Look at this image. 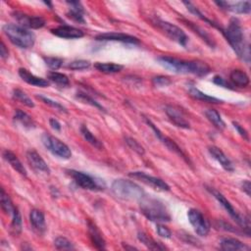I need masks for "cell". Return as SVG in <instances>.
<instances>
[{
    "label": "cell",
    "mask_w": 251,
    "mask_h": 251,
    "mask_svg": "<svg viewBox=\"0 0 251 251\" xmlns=\"http://www.w3.org/2000/svg\"><path fill=\"white\" fill-rule=\"evenodd\" d=\"M54 246L59 250H73L75 249L74 244L64 236H58L54 240Z\"/></svg>",
    "instance_id": "cell-40"
},
{
    "label": "cell",
    "mask_w": 251,
    "mask_h": 251,
    "mask_svg": "<svg viewBox=\"0 0 251 251\" xmlns=\"http://www.w3.org/2000/svg\"><path fill=\"white\" fill-rule=\"evenodd\" d=\"M138 203H139V208L141 213L148 220L152 222H157V223L171 221V215L167 207L161 200L145 194L138 201Z\"/></svg>",
    "instance_id": "cell-3"
},
{
    "label": "cell",
    "mask_w": 251,
    "mask_h": 251,
    "mask_svg": "<svg viewBox=\"0 0 251 251\" xmlns=\"http://www.w3.org/2000/svg\"><path fill=\"white\" fill-rule=\"evenodd\" d=\"M156 61L163 68L177 74H191L197 76H205L211 72L209 65L199 60L185 61L171 56H159Z\"/></svg>",
    "instance_id": "cell-1"
},
{
    "label": "cell",
    "mask_w": 251,
    "mask_h": 251,
    "mask_svg": "<svg viewBox=\"0 0 251 251\" xmlns=\"http://www.w3.org/2000/svg\"><path fill=\"white\" fill-rule=\"evenodd\" d=\"M152 83L156 87H163V86H168L172 83V80L170 79L169 76L165 75H157L152 78Z\"/></svg>",
    "instance_id": "cell-45"
},
{
    "label": "cell",
    "mask_w": 251,
    "mask_h": 251,
    "mask_svg": "<svg viewBox=\"0 0 251 251\" xmlns=\"http://www.w3.org/2000/svg\"><path fill=\"white\" fill-rule=\"evenodd\" d=\"M130 177L139 179L141 182L145 183L146 185L151 186L152 188L158 190V191H169L170 186L167 182H165L163 179L147 175L144 172H131L128 174Z\"/></svg>",
    "instance_id": "cell-12"
},
{
    "label": "cell",
    "mask_w": 251,
    "mask_h": 251,
    "mask_svg": "<svg viewBox=\"0 0 251 251\" xmlns=\"http://www.w3.org/2000/svg\"><path fill=\"white\" fill-rule=\"evenodd\" d=\"M137 238L148 249H151V250H164V249H166V247L164 245L157 242L156 240H154L152 237H150L148 234H146L143 231H139L137 233Z\"/></svg>",
    "instance_id": "cell-30"
},
{
    "label": "cell",
    "mask_w": 251,
    "mask_h": 251,
    "mask_svg": "<svg viewBox=\"0 0 251 251\" xmlns=\"http://www.w3.org/2000/svg\"><path fill=\"white\" fill-rule=\"evenodd\" d=\"M179 21L184 25H186L188 28H190L193 32H195L196 34H198L210 47H215V41L214 39L209 35V33L207 31H205L202 27H200L199 25H197L196 24L188 21V20H185L183 18L179 19Z\"/></svg>",
    "instance_id": "cell-24"
},
{
    "label": "cell",
    "mask_w": 251,
    "mask_h": 251,
    "mask_svg": "<svg viewBox=\"0 0 251 251\" xmlns=\"http://www.w3.org/2000/svg\"><path fill=\"white\" fill-rule=\"evenodd\" d=\"M90 67V62L87 60H75L68 65V68L73 71H82Z\"/></svg>",
    "instance_id": "cell-42"
},
{
    "label": "cell",
    "mask_w": 251,
    "mask_h": 251,
    "mask_svg": "<svg viewBox=\"0 0 251 251\" xmlns=\"http://www.w3.org/2000/svg\"><path fill=\"white\" fill-rule=\"evenodd\" d=\"M209 190V192L218 200V202L224 207V209L228 213V215L240 226H242L243 228V231L249 235L250 232H249V229H250V225H249V218H244L242 217L234 208L233 206L230 204V202L219 191H217L216 189L214 188H211V187H208L207 188Z\"/></svg>",
    "instance_id": "cell-7"
},
{
    "label": "cell",
    "mask_w": 251,
    "mask_h": 251,
    "mask_svg": "<svg viewBox=\"0 0 251 251\" xmlns=\"http://www.w3.org/2000/svg\"><path fill=\"white\" fill-rule=\"evenodd\" d=\"M51 32L58 37L66 39H75L84 36V32L81 29L68 25H63L52 28Z\"/></svg>",
    "instance_id": "cell-17"
},
{
    "label": "cell",
    "mask_w": 251,
    "mask_h": 251,
    "mask_svg": "<svg viewBox=\"0 0 251 251\" xmlns=\"http://www.w3.org/2000/svg\"><path fill=\"white\" fill-rule=\"evenodd\" d=\"M87 226H88V235L90 238V241L92 245L98 249V250H103L106 248V241L103 237L102 232L100 229L97 227V226L92 223L91 221L87 222Z\"/></svg>",
    "instance_id": "cell-19"
},
{
    "label": "cell",
    "mask_w": 251,
    "mask_h": 251,
    "mask_svg": "<svg viewBox=\"0 0 251 251\" xmlns=\"http://www.w3.org/2000/svg\"><path fill=\"white\" fill-rule=\"evenodd\" d=\"M47 77H48V80L53 81V82H55L59 85H62V86H68L70 84L69 77L66 75L62 74V73L51 71L47 74Z\"/></svg>",
    "instance_id": "cell-37"
},
{
    "label": "cell",
    "mask_w": 251,
    "mask_h": 251,
    "mask_svg": "<svg viewBox=\"0 0 251 251\" xmlns=\"http://www.w3.org/2000/svg\"><path fill=\"white\" fill-rule=\"evenodd\" d=\"M41 141L45 148L54 156L61 159H70L72 157V151L69 146L57 137L49 133H43L41 136Z\"/></svg>",
    "instance_id": "cell-8"
},
{
    "label": "cell",
    "mask_w": 251,
    "mask_h": 251,
    "mask_svg": "<svg viewBox=\"0 0 251 251\" xmlns=\"http://www.w3.org/2000/svg\"><path fill=\"white\" fill-rule=\"evenodd\" d=\"M95 39L98 41H119L123 43H128V44H139L140 41L137 37L123 33V32H104L97 34L95 36Z\"/></svg>",
    "instance_id": "cell-14"
},
{
    "label": "cell",
    "mask_w": 251,
    "mask_h": 251,
    "mask_svg": "<svg viewBox=\"0 0 251 251\" xmlns=\"http://www.w3.org/2000/svg\"><path fill=\"white\" fill-rule=\"evenodd\" d=\"M12 16L20 24V25L25 28H41L45 25V20L42 17L38 16H29L25 13L15 11L12 13Z\"/></svg>",
    "instance_id": "cell-13"
},
{
    "label": "cell",
    "mask_w": 251,
    "mask_h": 251,
    "mask_svg": "<svg viewBox=\"0 0 251 251\" xmlns=\"http://www.w3.org/2000/svg\"><path fill=\"white\" fill-rule=\"evenodd\" d=\"M75 97H76V99L82 101L83 103L89 104L90 106H93V107L99 109L100 111H105L104 107H103L101 104H99V102H97V101H96L95 99H93L91 96H89L88 94H86V93H84V92H82V91H78V92L76 93Z\"/></svg>",
    "instance_id": "cell-39"
},
{
    "label": "cell",
    "mask_w": 251,
    "mask_h": 251,
    "mask_svg": "<svg viewBox=\"0 0 251 251\" xmlns=\"http://www.w3.org/2000/svg\"><path fill=\"white\" fill-rule=\"evenodd\" d=\"M68 5H70V11L67 13V16L77 22V23H80V24H84L85 23V20H84V16H83V13H84V10H83V7L81 5L80 2L78 1H68L67 2Z\"/></svg>",
    "instance_id": "cell-25"
},
{
    "label": "cell",
    "mask_w": 251,
    "mask_h": 251,
    "mask_svg": "<svg viewBox=\"0 0 251 251\" xmlns=\"http://www.w3.org/2000/svg\"><path fill=\"white\" fill-rule=\"evenodd\" d=\"M49 124L51 126V127L54 129V130H57V131H60L61 130V124L59 123L58 120L54 119V118H51L49 119Z\"/></svg>",
    "instance_id": "cell-50"
},
{
    "label": "cell",
    "mask_w": 251,
    "mask_h": 251,
    "mask_svg": "<svg viewBox=\"0 0 251 251\" xmlns=\"http://www.w3.org/2000/svg\"><path fill=\"white\" fill-rule=\"evenodd\" d=\"M0 56L2 59H7L9 56V51L3 41H1V45H0Z\"/></svg>",
    "instance_id": "cell-49"
},
{
    "label": "cell",
    "mask_w": 251,
    "mask_h": 251,
    "mask_svg": "<svg viewBox=\"0 0 251 251\" xmlns=\"http://www.w3.org/2000/svg\"><path fill=\"white\" fill-rule=\"evenodd\" d=\"M44 4H45V5H48V6L50 7V9H52V3H50V2H44Z\"/></svg>",
    "instance_id": "cell-52"
},
{
    "label": "cell",
    "mask_w": 251,
    "mask_h": 251,
    "mask_svg": "<svg viewBox=\"0 0 251 251\" xmlns=\"http://www.w3.org/2000/svg\"><path fill=\"white\" fill-rule=\"evenodd\" d=\"M12 95H13L14 99H16L17 101L21 102L22 104H24V105H25V106H27L29 108L34 107V103L31 100V98H29V96L25 92H24L22 89H19V88L14 89Z\"/></svg>",
    "instance_id": "cell-38"
},
{
    "label": "cell",
    "mask_w": 251,
    "mask_h": 251,
    "mask_svg": "<svg viewBox=\"0 0 251 251\" xmlns=\"http://www.w3.org/2000/svg\"><path fill=\"white\" fill-rule=\"evenodd\" d=\"M14 119H15V121L20 123L25 128L30 129V128H34L35 127V123L32 120V118L28 114H26L25 112H24L21 109H16L15 110Z\"/></svg>",
    "instance_id": "cell-29"
},
{
    "label": "cell",
    "mask_w": 251,
    "mask_h": 251,
    "mask_svg": "<svg viewBox=\"0 0 251 251\" xmlns=\"http://www.w3.org/2000/svg\"><path fill=\"white\" fill-rule=\"evenodd\" d=\"M36 98H37V99H40L43 103L49 105V106L52 107V108H55L56 110H59V111H61V112L67 113V109H66L62 104H60V103L57 102V101H54V100H52V99H50V98H48V97L42 96V95H36Z\"/></svg>",
    "instance_id": "cell-44"
},
{
    "label": "cell",
    "mask_w": 251,
    "mask_h": 251,
    "mask_svg": "<svg viewBox=\"0 0 251 251\" xmlns=\"http://www.w3.org/2000/svg\"><path fill=\"white\" fill-rule=\"evenodd\" d=\"M229 80L234 87H246L249 85L250 82L248 75L244 71L239 69H235L230 72Z\"/></svg>",
    "instance_id": "cell-26"
},
{
    "label": "cell",
    "mask_w": 251,
    "mask_h": 251,
    "mask_svg": "<svg viewBox=\"0 0 251 251\" xmlns=\"http://www.w3.org/2000/svg\"><path fill=\"white\" fill-rule=\"evenodd\" d=\"M67 174L74 179V181L81 188L87 190H101V185L88 174L75 170H67Z\"/></svg>",
    "instance_id": "cell-10"
},
{
    "label": "cell",
    "mask_w": 251,
    "mask_h": 251,
    "mask_svg": "<svg viewBox=\"0 0 251 251\" xmlns=\"http://www.w3.org/2000/svg\"><path fill=\"white\" fill-rule=\"evenodd\" d=\"M220 248L225 251H237V250L247 251L250 249V247L247 246L245 243L241 242L236 238H231V237L223 238L220 241Z\"/></svg>",
    "instance_id": "cell-23"
},
{
    "label": "cell",
    "mask_w": 251,
    "mask_h": 251,
    "mask_svg": "<svg viewBox=\"0 0 251 251\" xmlns=\"http://www.w3.org/2000/svg\"><path fill=\"white\" fill-rule=\"evenodd\" d=\"M222 33L237 57L248 64L250 62V48L249 44L245 41L243 28L238 19H230L227 26L223 28Z\"/></svg>",
    "instance_id": "cell-2"
},
{
    "label": "cell",
    "mask_w": 251,
    "mask_h": 251,
    "mask_svg": "<svg viewBox=\"0 0 251 251\" xmlns=\"http://www.w3.org/2000/svg\"><path fill=\"white\" fill-rule=\"evenodd\" d=\"M187 218L195 232L200 236H206L210 231V224L203 214L196 209H189Z\"/></svg>",
    "instance_id": "cell-11"
},
{
    "label": "cell",
    "mask_w": 251,
    "mask_h": 251,
    "mask_svg": "<svg viewBox=\"0 0 251 251\" xmlns=\"http://www.w3.org/2000/svg\"><path fill=\"white\" fill-rule=\"evenodd\" d=\"M215 4L223 10L229 11L235 14H249L251 11V4L249 1L235 3L226 1H215Z\"/></svg>",
    "instance_id": "cell-18"
},
{
    "label": "cell",
    "mask_w": 251,
    "mask_h": 251,
    "mask_svg": "<svg viewBox=\"0 0 251 251\" xmlns=\"http://www.w3.org/2000/svg\"><path fill=\"white\" fill-rule=\"evenodd\" d=\"M25 156H26V161H27L28 165L35 172L44 173V174H49L50 173V169H49L47 163L44 161V159L34 149L27 150Z\"/></svg>",
    "instance_id": "cell-16"
},
{
    "label": "cell",
    "mask_w": 251,
    "mask_h": 251,
    "mask_svg": "<svg viewBox=\"0 0 251 251\" xmlns=\"http://www.w3.org/2000/svg\"><path fill=\"white\" fill-rule=\"evenodd\" d=\"M233 124V126H234V128L238 131V133L244 138V139H246V140H248L249 138H248V133H247V131H246V129L245 128H243L239 124H237L236 122H233L232 123Z\"/></svg>",
    "instance_id": "cell-48"
},
{
    "label": "cell",
    "mask_w": 251,
    "mask_h": 251,
    "mask_svg": "<svg viewBox=\"0 0 251 251\" xmlns=\"http://www.w3.org/2000/svg\"><path fill=\"white\" fill-rule=\"evenodd\" d=\"M165 113L169 120L176 126L181 128H190L189 122L186 120L183 112L179 108L173 105H167L165 107Z\"/></svg>",
    "instance_id": "cell-15"
},
{
    "label": "cell",
    "mask_w": 251,
    "mask_h": 251,
    "mask_svg": "<svg viewBox=\"0 0 251 251\" xmlns=\"http://www.w3.org/2000/svg\"><path fill=\"white\" fill-rule=\"evenodd\" d=\"M3 32L14 45L23 49L32 47L35 42L34 33L20 25L7 24L3 26Z\"/></svg>",
    "instance_id": "cell-4"
},
{
    "label": "cell",
    "mask_w": 251,
    "mask_h": 251,
    "mask_svg": "<svg viewBox=\"0 0 251 251\" xmlns=\"http://www.w3.org/2000/svg\"><path fill=\"white\" fill-rule=\"evenodd\" d=\"M2 155H3V158L10 164V166L16 172H18L23 176H26V170L15 153H13L10 150H4Z\"/></svg>",
    "instance_id": "cell-27"
},
{
    "label": "cell",
    "mask_w": 251,
    "mask_h": 251,
    "mask_svg": "<svg viewBox=\"0 0 251 251\" xmlns=\"http://www.w3.org/2000/svg\"><path fill=\"white\" fill-rule=\"evenodd\" d=\"M144 121H145V123L151 127V129L154 131L156 137H157L163 144H165L167 148H169L171 151H173V152H175L176 154H177L178 156H180L187 164H191V162H190L189 158L186 156V154L181 150V148H180L173 139H171L170 137L164 135V134L162 133V131L155 126V124H153V123L151 122V120H149L148 118L144 117Z\"/></svg>",
    "instance_id": "cell-9"
},
{
    "label": "cell",
    "mask_w": 251,
    "mask_h": 251,
    "mask_svg": "<svg viewBox=\"0 0 251 251\" xmlns=\"http://www.w3.org/2000/svg\"><path fill=\"white\" fill-rule=\"evenodd\" d=\"M1 208L5 214L11 215V216L14 213L15 209L17 208L14 206L11 198L3 188H1Z\"/></svg>",
    "instance_id": "cell-36"
},
{
    "label": "cell",
    "mask_w": 251,
    "mask_h": 251,
    "mask_svg": "<svg viewBox=\"0 0 251 251\" xmlns=\"http://www.w3.org/2000/svg\"><path fill=\"white\" fill-rule=\"evenodd\" d=\"M156 229H157V232L160 236H162L164 238H171L172 232L166 226H164L162 224H157Z\"/></svg>",
    "instance_id": "cell-47"
},
{
    "label": "cell",
    "mask_w": 251,
    "mask_h": 251,
    "mask_svg": "<svg viewBox=\"0 0 251 251\" xmlns=\"http://www.w3.org/2000/svg\"><path fill=\"white\" fill-rule=\"evenodd\" d=\"M111 189L116 197L126 201H139L145 195L140 185L124 178L115 179L111 185Z\"/></svg>",
    "instance_id": "cell-5"
},
{
    "label": "cell",
    "mask_w": 251,
    "mask_h": 251,
    "mask_svg": "<svg viewBox=\"0 0 251 251\" xmlns=\"http://www.w3.org/2000/svg\"><path fill=\"white\" fill-rule=\"evenodd\" d=\"M22 227H23L22 217H21V214H20L18 208H16L14 213L12 214V222H11V226H10L11 233L15 236L19 235L22 232Z\"/></svg>",
    "instance_id": "cell-35"
},
{
    "label": "cell",
    "mask_w": 251,
    "mask_h": 251,
    "mask_svg": "<svg viewBox=\"0 0 251 251\" xmlns=\"http://www.w3.org/2000/svg\"><path fill=\"white\" fill-rule=\"evenodd\" d=\"M80 133L83 136L84 140L86 142H88L90 145H92L94 148L98 149V150H103L104 146L101 143V141H99L93 134L92 132L89 130V128L85 126V125H81L80 126Z\"/></svg>",
    "instance_id": "cell-32"
},
{
    "label": "cell",
    "mask_w": 251,
    "mask_h": 251,
    "mask_svg": "<svg viewBox=\"0 0 251 251\" xmlns=\"http://www.w3.org/2000/svg\"><path fill=\"white\" fill-rule=\"evenodd\" d=\"M183 4L186 6L187 10H188L190 13L194 14L196 17H198L200 20L204 21L205 23L209 24L210 25H212V26H214V27H216V28L220 29V30H221V32L223 31V27H222V26H220V25H219L217 23H215L214 21H212V20H209V19H208V18H207L205 15H203V13H202V12H200V11L198 10V8H197V7H195V6H194L192 3L184 1V2H183Z\"/></svg>",
    "instance_id": "cell-34"
},
{
    "label": "cell",
    "mask_w": 251,
    "mask_h": 251,
    "mask_svg": "<svg viewBox=\"0 0 251 251\" xmlns=\"http://www.w3.org/2000/svg\"><path fill=\"white\" fill-rule=\"evenodd\" d=\"M208 151L210 155L222 166V168L227 172H233L234 168L231 161L226 157V155L217 146H209Z\"/></svg>",
    "instance_id": "cell-20"
},
{
    "label": "cell",
    "mask_w": 251,
    "mask_h": 251,
    "mask_svg": "<svg viewBox=\"0 0 251 251\" xmlns=\"http://www.w3.org/2000/svg\"><path fill=\"white\" fill-rule=\"evenodd\" d=\"M241 188H242V190H243L248 196H250L251 184H250V181H249V180H244V181L241 183Z\"/></svg>",
    "instance_id": "cell-51"
},
{
    "label": "cell",
    "mask_w": 251,
    "mask_h": 251,
    "mask_svg": "<svg viewBox=\"0 0 251 251\" xmlns=\"http://www.w3.org/2000/svg\"><path fill=\"white\" fill-rule=\"evenodd\" d=\"M188 93L189 95L196 99V100H200V101H203V102H207V103H212V104H221L223 103L224 101L219 99V98H216L214 96H210L204 92H202L201 90H199L197 87L191 85L189 86L188 88Z\"/></svg>",
    "instance_id": "cell-28"
},
{
    "label": "cell",
    "mask_w": 251,
    "mask_h": 251,
    "mask_svg": "<svg viewBox=\"0 0 251 251\" xmlns=\"http://www.w3.org/2000/svg\"><path fill=\"white\" fill-rule=\"evenodd\" d=\"M213 82L216 83L217 85L223 86V87L227 88V89H234V88H235L230 82H228L227 80H226L224 77H222V76H220V75H215V76L213 77Z\"/></svg>",
    "instance_id": "cell-46"
},
{
    "label": "cell",
    "mask_w": 251,
    "mask_h": 251,
    "mask_svg": "<svg viewBox=\"0 0 251 251\" xmlns=\"http://www.w3.org/2000/svg\"><path fill=\"white\" fill-rule=\"evenodd\" d=\"M125 141H126V143L127 144V146L131 149V150H133L134 152H136L138 155H144V153H145V150H144V148H143V146L138 142V141H136L134 138H132V137H130V136H126L125 137Z\"/></svg>",
    "instance_id": "cell-41"
},
{
    "label": "cell",
    "mask_w": 251,
    "mask_h": 251,
    "mask_svg": "<svg viewBox=\"0 0 251 251\" xmlns=\"http://www.w3.org/2000/svg\"><path fill=\"white\" fill-rule=\"evenodd\" d=\"M151 23L170 39H172L173 41L178 43L183 47L186 46L188 42V36L180 27L160 19H153L151 20Z\"/></svg>",
    "instance_id": "cell-6"
},
{
    "label": "cell",
    "mask_w": 251,
    "mask_h": 251,
    "mask_svg": "<svg viewBox=\"0 0 251 251\" xmlns=\"http://www.w3.org/2000/svg\"><path fill=\"white\" fill-rule=\"evenodd\" d=\"M43 60L46 66H48L53 71L60 69L63 65V59L58 57H43Z\"/></svg>",
    "instance_id": "cell-43"
},
{
    "label": "cell",
    "mask_w": 251,
    "mask_h": 251,
    "mask_svg": "<svg viewBox=\"0 0 251 251\" xmlns=\"http://www.w3.org/2000/svg\"><path fill=\"white\" fill-rule=\"evenodd\" d=\"M19 75L21 76V78L25 81L26 83L33 85V86H38V87H47L49 86L50 82L48 79L39 77L34 75L33 74H31L30 72H28L26 69L25 68H20L19 69Z\"/></svg>",
    "instance_id": "cell-21"
},
{
    "label": "cell",
    "mask_w": 251,
    "mask_h": 251,
    "mask_svg": "<svg viewBox=\"0 0 251 251\" xmlns=\"http://www.w3.org/2000/svg\"><path fill=\"white\" fill-rule=\"evenodd\" d=\"M29 222L32 226V228L39 234L44 233L46 230L45 217L44 214L38 209H32L29 213Z\"/></svg>",
    "instance_id": "cell-22"
},
{
    "label": "cell",
    "mask_w": 251,
    "mask_h": 251,
    "mask_svg": "<svg viewBox=\"0 0 251 251\" xmlns=\"http://www.w3.org/2000/svg\"><path fill=\"white\" fill-rule=\"evenodd\" d=\"M205 116L214 125L215 127H217L220 130L225 129L226 123L224 122V120L222 119V117L218 111H216L214 109H208L205 111Z\"/></svg>",
    "instance_id": "cell-33"
},
{
    "label": "cell",
    "mask_w": 251,
    "mask_h": 251,
    "mask_svg": "<svg viewBox=\"0 0 251 251\" xmlns=\"http://www.w3.org/2000/svg\"><path fill=\"white\" fill-rule=\"evenodd\" d=\"M94 68L104 74H117L124 69L123 65L115 64V63H102L96 62L94 64Z\"/></svg>",
    "instance_id": "cell-31"
}]
</instances>
